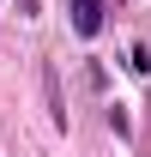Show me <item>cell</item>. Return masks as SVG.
Listing matches in <instances>:
<instances>
[{"label": "cell", "mask_w": 151, "mask_h": 157, "mask_svg": "<svg viewBox=\"0 0 151 157\" xmlns=\"http://www.w3.org/2000/svg\"><path fill=\"white\" fill-rule=\"evenodd\" d=\"M67 12H73L79 36H97V30H103V0H67Z\"/></svg>", "instance_id": "6da1fadb"}, {"label": "cell", "mask_w": 151, "mask_h": 157, "mask_svg": "<svg viewBox=\"0 0 151 157\" xmlns=\"http://www.w3.org/2000/svg\"><path fill=\"white\" fill-rule=\"evenodd\" d=\"M42 91H48V115H55V127L67 133V97H60V78H55V67H42Z\"/></svg>", "instance_id": "7a4b0ae2"}, {"label": "cell", "mask_w": 151, "mask_h": 157, "mask_svg": "<svg viewBox=\"0 0 151 157\" xmlns=\"http://www.w3.org/2000/svg\"><path fill=\"white\" fill-rule=\"evenodd\" d=\"M109 127H115V133H133V115H127V109H121V103H115V109H109Z\"/></svg>", "instance_id": "3957f363"}]
</instances>
